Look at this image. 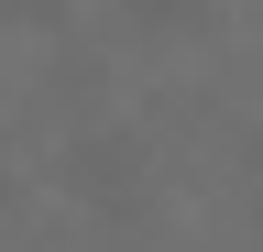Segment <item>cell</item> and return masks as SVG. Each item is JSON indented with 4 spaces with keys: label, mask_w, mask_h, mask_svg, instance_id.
Instances as JSON below:
<instances>
[{
    "label": "cell",
    "mask_w": 263,
    "mask_h": 252,
    "mask_svg": "<svg viewBox=\"0 0 263 252\" xmlns=\"http://www.w3.org/2000/svg\"><path fill=\"white\" fill-rule=\"evenodd\" d=\"M66 186H77L99 219H143V208H154L143 143H132V132H77V143H66Z\"/></svg>",
    "instance_id": "1"
},
{
    "label": "cell",
    "mask_w": 263,
    "mask_h": 252,
    "mask_svg": "<svg viewBox=\"0 0 263 252\" xmlns=\"http://www.w3.org/2000/svg\"><path fill=\"white\" fill-rule=\"evenodd\" d=\"M0 22H22V33H66V0H0Z\"/></svg>",
    "instance_id": "2"
},
{
    "label": "cell",
    "mask_w": 263,
    "mask_h": 252,
    "mask_svg": "<svg viewBox=\"0 0 263 252\" xmlns=\"http://www.w3.org/2000/svg\"><path fill=\"white\" fill-rule=\"evenodd\" d=\"M132 22L143 33H176V22H197V0H132Z\"/></svg>",
    "instance_id": "3"
}]
</instances>
